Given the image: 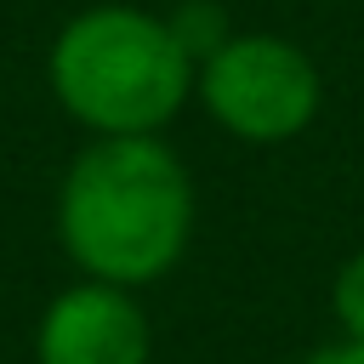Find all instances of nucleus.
<instances>
[{"label": "nucleus", "mask_w": 364, "mask_h": 364, "mask_svg": "<svg viewBox=\"0 0 364 364\" xmlns=\"http://www.w3.org/2000/svg\"><path fill=\"white\" fill-rule=\"evenodd\" d=\"M193 233V182L159 136H97L57 188L68 262L114 290L165 279Z\"/></svg>", "instance_id": "obj_1"}, {"label": "nucleus", "mask_w": 364, "mask_h": 364, "mask_svg": "<svg viewBox=\"0 0 364 364\" xmlns=\"http://www.w3.org/2000/svg\"><path fill=\"white\" fill-rule=\"evenodd\" d=\"M154 330L131 290L80 279L40 313L34 358L40 364H148Z\"/></svg>", "instance_id": "obj_4"}, {"label": "nucleus", "mask_w": 364, "mask_h": 364, "mask_svg": "<svg viewBox=\"0 0 364 364\" xmlns=\"http://www.w3.org/2000/svg\"><path fill=\"white\" fill-rule=\"evenodd\" d=\"M193 85L239 142H290L318 114V68L284 34H233L193 68Z\"/></svg>", "instance_id": "obj_3"}, {"label": "nucleus", "mask_w": 364, "mask_h": 364, "mask_svg": "<svg viewBox=\"0 0 364 364\" xmlns=\"http://www.w3.org/2000/svg\"><path fill=\"white\" fill-rule=\"evenodd\" d=\"M171 34H176V46L188 51V63L199 68L205 57H216L228 40H233V28H228V11L216 6V0H182L171 17Z\"/></svg>", "instance_id": "obj_5"}, {"label": "nucleus", "mask_w": 364, "mask_h": 364, "mask_svg": "<svg viewBox=\"0 0 364 364\" xmlns=\"http://www.w3.org/2000/svg\"><path fill=\"white\" fill-rule=\"evenodd\" d=\"M46 80L68 119L97 136H154L193 91V63L171 23L136 6H91L63 23Z\"/></svg>", "instance_id": "obj_2"}, {"label": "nucleus", "mask_w": 364, "mask_h": 364, "mask_svg": "<svg viewBox=\"0 0 364 364\" xmlns=\"http://www.w3.org/2000/svg\"><path fill=\"white\" fill-rule=\"evenodd\" d=\"M301 364H364V341H330V347L307 353Z\"/></svg>", "instance_id": "obj_7"}, {"label": "nucleus", "mask_w": 364, "mask_h": 364, "mask_svg": "<svg viewBox=\"0 0 364 364\" xmlns=\"http://www.w3.org/2000/svg\"><path fill=\"white\" fill-rule=\"evenodd\" d=\"M330 307H336L341 336H347V341H364V250L341 262L336 290H330Z\"/></svg>", "instance_id": "obj_6"}]
</instances>
